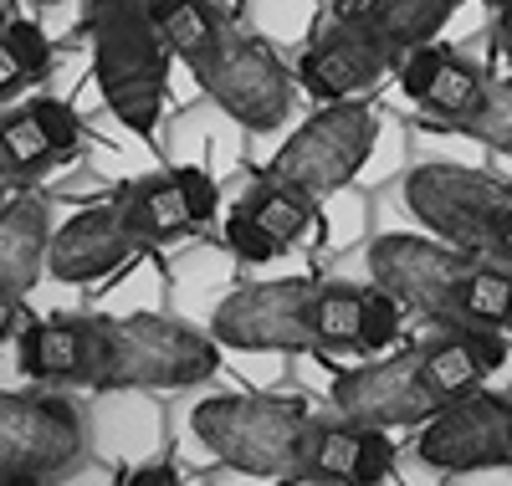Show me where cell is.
Instances as JSON below:
<instances>
[{
  "label": "cell",
  "instance_id": "9c48e42d",
  "mask_svg": "<svg viewBox=\"0 0 512 486\" xmlns=\"http://www.w3.org/2000/svg\"><path fill=\"white\" fill-rule=\"evenodd\" d=\"M195 82L221 103L226 118H236L241 128H251V134L282 128L297 108V93H303L297 72H287V62L267 47V41L241 31L236 21H226L216 57H210V67Z\"/></svg>",
  "mask_w": 512,
  "mask_h": 486
},
{
  "label": "cell",
  "instance_id": "30bf717a",
  "mask_svg": "<svg viewBox=\"0 0 512 486\" xmlns=\"http://www.w3.org/2000/svg\"><path fill=\"white\" fill-rule=\"evenodd\" d=\"M390 62H395V52L384 47V36L359 16L354 0H344L333 16H323V26L313 31L303 57H297V82L318 103H338V98L369 93L390 72Z\"/></svg>",
  "mask_w": 512,
  "mask_h": 486
},
{
  "label": "cell",
  "instance_id": "cb8c5ba5",
  "mask_svg": "<svg viewBox=\"0 0 512 486\" xmlns=\"http://www.w3.org/2000/svg\"><path fill=\"white\" fill-rule=\"evenodd\" d=\"M0 144H6V154L21 164V169H41L47 159H57V149L47 144V134H41V123L31 118V108H16V113H0Z\"/></svg>",
  "mask_w": 512,
  "mask_h": 486
},
{
  "label": "cell",
  "instance_id": "5b68a950",
  "mask_svg": "<svg viewBox=\"0 0 512 486\" xmlns=\"http://www.w3.org/2000/svg\"><path fill=\"white\" fill-rule=\"evenodd\" d=\"M313 420L318 415L297 394H216L190 410V430L210 456L262 481H297Z\"/></svg>",
  "mask_w": 512,
  "mask_h": 486
},
{
  "label": "cell",
  "instance_id": "484cf974",
  "mask_svg": "<svg viewBox=\"0 0 512 486\" xmlns=\"http://www.w3.org/2000/svg\"><path fill=\"white\" fill-rule=\"evenodd\" d=\"M0 36H6V47L16 52V62L26 67V77H31V82L52 72V41L41 36V26H36V21H6V26H0Z\"/></svg>",
  "mask_w": 512,
  "mask_h": 486
},
{
  "label": "cell",
  "instance_id": "836d02e7",
  "mask_svg": "<svg viewBox=\"0 0 512 486\" xmlns=\"http://www.w3.org/2000/svg\"><path fill=\"white\" fill-rule=\"evenodd\" d=\"M16 318H21V297H16V292H6V287H0V338H11Z\"/></svg>",
  "mask_w": 512,
  "mask_h": 486
},
{
  "label": "cell",
  "instance_id": "603a6c76",
  "mask_svg": "<svg viewBox=\"0 0 512 486\" xmlns=\"http://www.w3.org/2000/svg\"><path fill=\"white\" fill-rule=\"evenodd\" d=\"M451 134L477 139V144H487V149H497V154H512V82H497V77H492L482 108L466 118V123H456Z\"/></svg>",
  "mask_w": 512,
  "mask_h": 486
},
{
  "label": "cell",
  "instance_id": "1f68e13d",
  "mask_svg": "<svg viewBox=\"0 0 512 486\" xmlns=\"http://www.w3.org/2000/svg\"><path fill=\"white\" fill-rule=\"evenodd\" d=\"M26 180H31V169H21V164L6 154V144H0V200H6V195H16Z\"/></svg>",
  "mask_w": 512,
  "mask_h": 486
},
{
  "label": "cell",
  "instance_id": "6da1fadb",
  "mask_svg": "<svg viewBox=\"0 0 512 486\" xmlns=\"http://www.w3.org/2000/svg\"><path fill=\"white\" fill-rule=\"evenodd\" d=\"M369 292L344 282H251L231 292L210 333L241 353H338L364 343Z\"/></svg>",
  "mask_w": 512,
  "mask_h": 486
},
{
  "label": "cell",
  "instance_id": "74e56055",
  "mask_svg": "<svg viewBox=\"0 0 512 486\" xmlns=\"http://www.w3.org/2000/svg\"><path fill=\"white\" fill-rule=\"evenodd\" d=\"M502 328H507V333H512V302H507V323H502Z\"/></svg>",
  "mask_w": 512,
  "mask_h": 486
},
{
  "label": "cell",
  "instance_id": "7402d4cb",
  "mask_svg": "<svg viewBox=\"0 0 512 486\" xmlns=\"http://www.w3.org/2000/svg\"><path fill=\"white\" fill-rule=\"evenodd\" d=\"M507 302H512V277L492 272L487 261H477V272L461 287V318L466 328H502L507 323Z\"/></svg>",
  "mask_w": 512,
  "mask_h": 486
},
{
  "label": "cell",
  "instance_id": "d6a6232c",
  "mask_svg": "<svg viewBox=\"0 0 512 486\" xmlns=\"http://www.w3.org/2000/svg\"><path fill=\"white\" fill-rule=\"evenodd\" d=\"M0 486H52V476H41V471H21V466H0Z\"/></svg>",
  "mask_w": 512,
  "mask_h": 486
},
{
  "label": "cell",
  "instance_id": "4dcf8cb0",
  "mask_svg": "<svg viewBox=\"0 0 512 486\" xmlns=\"http://www.w3.org/2000/svg\"><path fill=\"white\" fill-rule=\"evenodd\" d=\"M123 486H180V471L169 466V461H149V466H139L134 476H128Z\"/></svg>",
  "mask_w": 512,
  "mask_h": 486
},
{
  "label": "cell",
  "instance_id": "83f0119b",
  "mask_svg": "<svg viewBox=\"0 0 512 486\" xmlns=\"http://www.w3.org/2000/svg\"><path fill=\"white\" fill-rule=\"evenodd\" d=\"M226 246L241 256V261H272L282 246L262 231V226H256V220H251V210L246 205H236L231 210V220H226Z\"/></svg>",
  "mask_w": 512,
  "mask_h": 486
},
{
  "label": "cell",
  "instance_id": "d4e9b609",
  "mask_svg": "<svg viewBox=\"0 0 512 486\" xmlns=\"http://www.w3.org/2000/svg\"><path fill=\"white\" fill-rule=\"evenodd\" d=\"M31 108V118L41 123V134H47V144L57 149V154H72L77 144H82V118L72 113V103H62V98H36V103H26Z\"/></svg>",
  "mask_w": 512,
  "mask_h": 486
},
{
  "label": "cell",
  "instance_id": "ba28073f",
  "mask_svg": "<svg viewBox=\"0 0 512 486\" xmlns=\"http://www.w3.org/2000/svg\"><path fill=\"white\" fill-rule=\"evenodd\" d=\"M379 144V118L364 98H338V103H323L297 134L272 154L267 164V180H282V185H297L308 190L313 200L344 190L354 174L369 164Z\"/></svg>",
  "mask_w": 512,
  "mask_h": 486
},
{
  "label": "cell",
  "instance_id": "d6986e66",
  "mask_svg": "<svg viewBox=\"0 0 512 486\" xmlns=\"http://www.w3.org/2000/svg\"><path fill=\"white\" fill-rule=\"evenodd\" d=\"M359 16L384 36V47L395 57H405L410 47H425L436 41V31L451 21V11L461 0H354Z\"/></svg>",
  "mask_w": 512,
  "mask_h": 486
},
{
  "label": "cell",
  "instance_id": "4316f807",
  "mask_svg": "<svg viewBox=\"0 0 512 486\" xmlns=\"http://www.w3.org/2000/svg\"><path fill=\"white\" fill-rule=\"evenodd\" d=\"M446 47H410L405 57H400V93L410 98V103H425V93H431V82H436V72L446 67Z\"/></svg>",
  "mask_w": 512,
  "mask_h": 486
},
{
  "label": "cell",
  "instance_id": "f35d334b",
  "mask_svg": "<svg viewBox=\"0 0 512 486\" xmlns=\"http://www.w3.org/2000/svg\"><path fill=\"white\" fill-rule=\"evenodd\" d=\"M287 486H297V481H287Z\"/></svg>",
  "mask_w": 512,
  "mask_h": 486
},
{
  "label": "cell",
  "instance_id": "5bb4252c",
  "mask_svg": "<svg viewBox=\"0 0 512 486\" xmlns=\"http://www.w3.org/2000/svg\"><path fill=\"white\" fill-rule=\"evenodd\" d=\"M395 466L390 435L374 425L354 420H313L303 440V461H297V481H318V486H379Z\"/></svg>",
  "mask_w": 512,
  "mask_h": 486
},
{
  "label": "cell",
  "instance_id": "2e32d148",
  "mask_svg": "<svg viewBox=\"0 0 512 486\" xmlns=\"http://www.w3.org/2000/svg\"><path fill=\"white\" fill-rule=\"evenodd\" d=\"M47 246H52L47 200L31 190H16L0 200V287L26 297L36 277L47 272Z\"/></svg>",
  "mask_w": 512,
  "mask_h": 486
},
{
  "label": "cell",
  "instance_id": "7a4b0ae2",
  "mask_svg": "<svg viewBox=\"0 0 512 486\" xmlns=\"http://www.w3.org/2000/svg\"><path fill=\"white\" fill-rule=\"evenodd\" d=\"M482 374H487V364L477 359V348L461 333H446L436 343L395 353V359L344 369L333 379V410L354 425H374V430L425 425L451 400L482 389Z\"/></svg>",
  "mask_w": 512,
  "mask_h": 486
},
{
  "label": "cell",
  "instance_id": "e0dca14e",
  "mask_svg": "<svg viewBox=\"0 0 512 486\" xmlns=\"http://www.w3.org/2000/svg\"><path fill=\"white\" fill-rule=\"evenodd\" d=\"M21 369L31 379L88 384L93 369V333L88 318H36L21 333Z\"/></svg>",
  "mask_w": 512,
  "mask_h": 486
},
{
  "label": "cell",
  "instance_id": "8d00e7d4",
  "mask_svg": "<svg viewBox=\"0 0 512 486\" xmlns=\"http://www.w3.org/2000/svg\"><path fill=\"white\" fill-rule=\"evenodd\" d=\"M26 6H62V0H26Z\"/></svg>",
  "mask_w": 512,
  "mask_h": 486
},
{
  "label": "cell",
  "instance_id": "e575fe53",
  "mask_svg": "<svg viewBox=\"0 0 512 486\" xmlns=\"http://www.w3.org/2000/svg\"><path fill=\"white\" fill-rule=\"evenodd\" d=\"M497 47H502L507 67H512V11H497Z\"/></svg>",
  "mask_w": 512,
  "mask_h": 486
},
{
  "label": "cell",
  "instance_id": "ac0fdd59",
  "mask_svg": "<svg viewBox=\"0 0 512 486\" xmlns=\"http://www.w3.org/2000/svg\"><path fill=\"white\" fill-rule=\"evenodd\" d=\"M149 11H154V26L164 36L169 57H180L200 77L210 67V57H216V47H221L226 11L216 6V0H149Z\"/></svg>",
  "mask_w": 512,
  "mask_h": 486
},
{
  "label": "cell",
  "instance_id": "44dd1931",
  "mask_svg": "<svg viewBox=\"0 0 512 486\" xmlns=\"http://www.w3.org/2000/svg\"><path fill=\"white\" fill-rule=\"evenodd\" d=\"M482 98H487V77L472 62L446 57V67L436 72V82H431V93H425L420 108H425V118H431V123L456 128V123H466V118L482 108Z\"/></svg>",
  "mask_w": 512,
  "mask_h": 486
},
{
  "label": "cell",
  "instance_id": "8fae6325",
  "mask_svg": "<svg viewBox=\"0 0 512 486\" xmlns=\"http://www.w3.org/2000/svg\"><path fill=\"white\" fill-rule=\"evenodd\" d=\"M415 456L446 476L512 466V400L487 389L461 394V400H451L441 415L420 425Z\"/></svg>",
  "mask_w": 512,
  "mask_h": 486
},
{
  "label": "cell",
  "instance_id": "277c9868",
  "mask_svg": "<svg viewBox=\"0 0 512 486\" xmlns=\"http://www.w3.org/2000/svg\"><path fill=\"white\" fill-rule=\"evenodd\" d=\"M93 333V389H190L221 374L216 333L195 323L128 313V318H88Z\"/></svg>",
  "mask_w": 512,
  "mask_h": 486
},
{
  "label": "cell",
  "instance_id": "d590c367",
  "mask_svg": "<svg viewBox=\"0 0 512 486\" xmlns=\"http://www.w3.org/2000/svg\"><path fill=\"white\" fill-rule=\"evenodd\" d=\"M497 256L512 261V210H507V226H502V236H497Z\"/></svg>",
  "mask_w": 512,
  "mask_h": 486
},
{
  "label": "cell",
  "instance_id": "f546056e",
  "mask_svg": "<svg viewBox=\"0 0 512 486\" xmlns=\"http://www.w3.org/2000/svg\"><path fill=\"white\" fill-rule=\"evenodd\" d=\"M26 82H31V77H26V67H21V62H16V52L6 47V36H0V108H6Z\"/></svg>",
  "mask_w": 512,
  "mask_h": 486
},
{
  "label": "cell",
  "instance_id": "8992f818",
  "mask_svg": "<svg viewBox=\"0 0 512 486\" xmlns=\"http://www.w3.org/2000/svg\"><path fill=\"white\" fill-rule=\"evenodd\" d=\"M477 272V256L461 251L451 241L431 236H379L369 241V277L379 292H390L400 307L420 313L425 323H436L446 333H466L461 318V287Z\"/></svg>",
  "mask_w": 512,
  "mask_h": 486
},
{
  "label": "cell",
  "instance_id": "9a60e30c",
  "mask_svg": "<svg viewBox=\"0 0 512 486\" xmlns=\"http://www.w3.org/2000/svg\"><path fill=\"white\" fill-rule=\"evenodd\" d=\"M216 180L205 169L185 164V169H169V174H154V180H139L134 190H123V210L134 220V231L159 246V241H175L195 226H205L216 215Z\"/></svg>",
  "mask_w": 512,
  "mask_h": 486
},
{
  "label": "cell",
  "instance_id": "ffe728a7",
  "mask_svg": "<svg viewBox=\"0 0 512 486\" xmlns=\"http://www.w3.org/2000/svg\"><path fill=\"white\" fill-rule=\"evenodd\" d=\"M241 205L251 210V220H256V226H262L277 246L303 241V236H308V226H313V215H318V205H313V195H308V190L282 185V180H262V185H256Z\"/></svg>",
  "mask_w": 512,
  "mask_h": 486
},
{
  "label": "cell",
  "instance_id": "4fadbf2b",
  "mask_svg": "<svg viewBox=\"0 0 512 486\" xmlns=\"http://www.w3.org/2000/svg\"><path fill=\"white\" fill-rule=\"evenodd\" d=\"M139 251H149V241L134 231L123 200H113V205H93V210L72 215L62 231H52L47 272L57 282H98V277L128 267Z\"/></svg>",
  "mask_w": 512,
  "mask_h": 486
},
{
  "label": "cell",
  "instance_id": "7c38bea8",
  "mask_svg": "<svg viewBox=\"0 0 512 486\" xmlns=\"http://www.w3.org/2000/svg\"><path fill=\"white\" fill-rule=\"evenodd\" d=\"M82 461V415L57 394L0 389V466L62 476Z\"/></svg>",
  "mask_w": 512,
  "mask_h": 486
},
{
  "label": "cell",
  "instance_id": "3957f363",
  "mask_svg": "<svg viewBox=\"0 0 512 486\" xmlns=\"http://www.w3.org/2000/svg\"><path fill=\"white\" fill-rule=\"evenodd\" d=\"M82 31L93 41V72L108 113L139 139H154L169 98V47L149 0H88Z\"/></svg>",
  "mask_w": 512,
  "mask_h": 486
},
{
  "label": "cell",
  "instance_id": "52a82bcc",
  "mask_svg": "<svg viewBox=\"0 0 512 486\" xmlns=\"http://www.w3.org/2000/svg\"><path fill=\"white\" fill-rule=\"evenodd\" d=\"M405 205L431 236L461 251H497V236L512 210V185L472 164H420L405 174Z\"/></svg>",
  "mask_w": 512,
  "mask_h": 486
},
{
  "label": "cell",
  "instance_id": "f1b7e54d",
  "mask_svg": "<svg viewBox=\"0 0 512 486\" xmlns=\"http://www.w3.org/2000/svg\"><path fill=\"white\" fill-rule=\"evenodd\" d=\"M400 313H405V307H400L390 292H369V307H364V343H369V348L395 343V333H400Z\"/></svg>",
  "mask_w": 512,
  "mask_h": 486
}]
</instances>
